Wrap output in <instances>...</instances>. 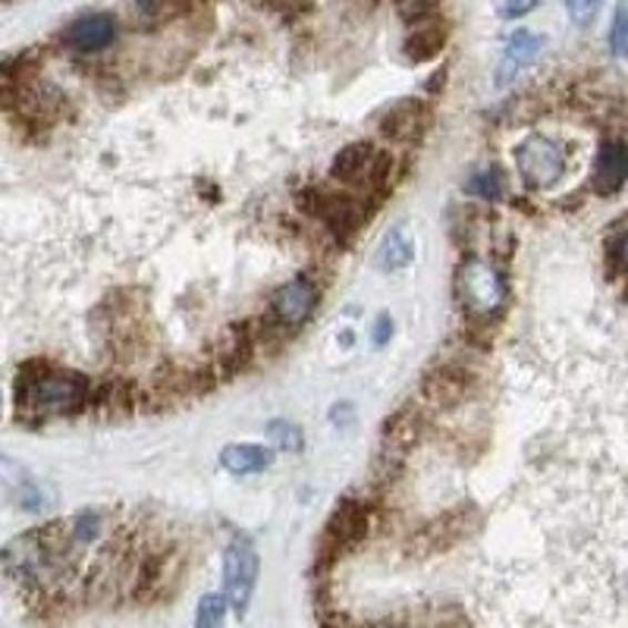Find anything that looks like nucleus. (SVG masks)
<instances>
[{"mask_svg":"<svg viewBox=\"0 0 628 628\" xmlns=\"http://www.w3.org/2000/svg\"><path fill=\"white\" fill-rule=\"evenodd\" d=\"M0 503H19V506H38L36 484H29L26 472L10 459H0Z\"/></svg>","mask_w":628,"mask_h":628,"instance_id":"14","label":"nucleus"},{"mask_svg":"<svg viewBox=\"0 0 628 628\" xmlns=\"http://www.w3.org/2000/svg\"><path fill=\"white\" fill-rule=\"evenodd\" d=\"M628 180V149L622 142H604L594 166V185L597 192H619Z\"/></svg>","mask_w":628,"mask_h":628,"instance_id":"11","label":"nucleus"},{"mask_svg":"<svg viewBox=\"0 0 628 628\" xmlns=\"http://www.w3.org/2000/svg\"><path fill=\"white\" fill-rule=\"evenodd\" d=\"M446 41V29L444 26H437V22H418L406 38V54L408 60H415V63H422V60H431V57L437 54L440 48H444Z\"/></svg>","mask_w":628,"mask_h":628,"instance_id":"16","label":"nucleus"},{"mask_svg":"<svg viewBox=\"0 0 628 628\" xmlns=\"http://www.w3.org/2000/svg\"><path fill=\"white\" fill-rule=\"evenodd\" d=\"M314 302H317V290L308 280L298 277L293 283H286V286H280L271 308H274V317L283 327H298L302 321H308Z\"/></svg>","mask_w":628,"mask_h":628,"instance_id":"7","label":"nucleus"},{"mask_svg":"<svg viewBox=\"0 0 628 628\" xmlns=\"http://www.w3.org/2000/svg\"><path fill=\"white\" fill-rule=\"evenodd\" d=\"M619 261L628 267V233L619 240Z\"/></svg>","mask_w":628,"mask_h":628,"instance_id":"25","label":"nucleus"},{"mask_svg":"<svg viewBox=\"0 0 628 628\" xmlns=\"http://www.w3.org/2000/svg\"><path fill=\"white\" fill-rule=\"evenodd\" d=\"M117 36V26L111 17L104 13H94V17L79 19L75 26H70L67 32V44L79 51V54H94V51H104Z\"/></svg>","mask_w":628,"mask_h":628,"instance_id":"10","label":"nucleus"},{"mask_svg":"<svg viewBox=\"0 0 628 628\" xmlns=\"http://www.w3.org/2000/svg\"><path fill=\"white\" fill-rule=\"evenodd\" d=\"M427 120H431V113L422 101H399V104H393L387 113H384V120H381V132L393 139V142H412V139H418L422 132L427 130Z\"/></svg>","mask_w":628,"mask_h":628,"instance_id":"9","label":"nucleus"},{"mask_svg":"<svg viewBox=\"0 0 628 628\" xmlns=\"http://www.w3.org/2000/svg\"><path fill=\"white\" fill-rule=\"evenodd\" d=\"M540 48H544V38L540 36H531V32H516V36L506 41V60H503V67H499V82H506V79H513L516 70L521 67H528V63H535V57L540 54Z\"/></svg>","mask_w":628,"mask_h":628,"instance_id":"15","label":"nucleus"},{"mask_svg":"<svg viewBox=\"0 0 628 628\" xmlns=\"http://www.w3.org/2000/svg\"><path fill=\"white\" fill-rule=\"evenodd\" d=\"M516 166L531 189H550L566 173V149L547 135H528L516 149Z\"/></svg>","mask_w":628,"mask_h":628,"instance_id":"4","label":"nucleus"},{"mask_svg":"<svg viewBox=\"0 0 628 628\" xmlns=\"http://www.w3.org/2000/svg\"><path fill=\"white\" fill-rule=\"evenodd\" d=\"M600 7H604V0H566V10H569V17H573L575 26H591L597 13H600Z\"/></svg>","mask_w":628,"mask_h":628,"instance_id":"20","label":"nucleus"},{"mask_svg":"<svg viewBox=\"0 0 628 628\" xmlns=\"http://www.w3.org/2000/svg\"><path fill=\"white\" fill-rule=\"evenodd\" d=\"M226 597L223 594H204L195 612V628H226Z\"/></svg>","mask_w":628,"mask_h":628,"instance_id":"17","label":"nucleus"},{"mask_svg":"<svg viewBox=\"0 0 628 628\" xmlns=\"http://www.w3.org/2000/svg\"><path fill=\"white\" fill-rule=\"evenodd\" d=\"M472 192H478V195H484V199H497L499 195V173L497 170H487V173H480V176H475V183L468 185Z\"/></svg>","mask_w":628,"mask_h":628,"instance_id":"21","label":"nucleus"},{"mask_svg":"<svg viewBox=\"0 0 628 628\" xmlns=\"http://www.w3.org/2000/svg\"><path fill=\"white\" fill-rule=\"evenodd\" d=\"M331 176L336 183L355 185V189H381L389 176V154L377 151L368 142L346 145L333 158Z\"/></svg>","mask_w":628,"mask_h":628,"instance_id":"3","label":"nucleus"},{"mask_svg":"<svg viewBox=\"0 0 628 628\" xmlns=\"http://www.w3.org/2000/svg\"><path fill=\"white\" fill-rule=\"evenodd\" d=\"M350 418H352V406H350V403H340V406H336V408H333V412H331V422H333V425H346Z\"/></svg>","mask_w":628,"mask_h":628,"instance_id":"24","label":"nucleus"},{"mask_svg":"<svg viewBox=\"0 0 628 628\" xmlns=\"http://www.w3.org/2000/svg\"><path fill=\"white\" fill-rule=\"evenodd\" d=\"M535 7H537V0H506V3H503V17L518 19V17H525V13H531Z\"/></svg>","mask_w":628,"mask_h":628,"instance_id":"23","label":"nucleus"},{"mask_svg":"<svg viewBox=\"0 0 628 628\" xmlns=\"http://www.w3.org/2000/svg\"><path fill=\"white\" fill-rule=\"evenodd\" d=\"M389 336H393V317H389V314H377L374 333H371V343H374V346H384Z\"/></svg>","mask_w":628,"mask_h":628,"instance_id":"22","label":"nucleus"},{"mask_svg":"<svg viewBox=\"0 0 628 628\" xmlns=\"http://www.w3.org/2000/svg\"><path fill=\"white\" fill-rule=\"evenodd\" d=\"M85 396H89L85 377L70 374V371H41L22 387V406L41 412V415H57V412L82 408Z\"/></svg>","mask_w":628,"mask_h":628,"instance_id":"1","label":"nucleus"},{"mask_svg":"<svg viewBox=\"0 0 628 628\" xmlns=\"http://www.w3.org/2000/svg\"><path fill=\"white\" fill-rule=\"evenodd\" d=\"M475 381L472 374L459 365H440L434 374H427L425 381V396L434 403V406H459L465 396L472 393Z\"/></svg>","mask_w":628,"mask_h":628,"instance_id":"8","label":"nucleus"},{"mask_svg":"<svg viewBox=\"0 0 628 628\" xmlns=\"http://www.w3.org/2000/svg\"><path fill=\"white\" fill-rule=\"evenodd\" d=\"M610 51L616 57H628V0L616 3L610 29Z\"/></svg>","mask_w":628,"mask_h":628,"instance_id":"19","label":"nucleus"},{"mask_svg":"<svg viewBox=\"0 0 628 628\" xmlns=\"http://www.w3.org/2000/svg\"><path fill=\"white\" fill-rule=\"evenodd\" d=\"M459 296L463 302L468 305V312H478V314H490L503 308V302H506V286H503V280L497 277V271L494 267H487L484 261H465L463 267H459Z\"/></svg>","mask_w":628,"mask_h":628,"instance_id":"5","label":"nucleus"},{"mask_svg":"<svg viewBox=\"0 0 628 628\" xmlns=\"http://www.w3.org/2000/svg\"><path fill=\"white\" fill-rule=\"evenodd\" d=\"M365 535H368V509H365L358 499H343V503L333 509V516L327 518L324 544L333 547V554H340V550L355 547Z\"/></svg>","mask_w":628,"mask_h":628,"instance_id":"6","label":"nucleus"},{"mask_svg":"<svg viewBox=\"0 0 628 628\" xmlns=\"http://www.w3.org/2000/svg\"><path fill=\"white\" fill-rule=\"evenodd\" d=\"M267 440L283 449V453H298L302 449V431L296 425H290V422H271L267 425Z\"/></svg>","mask_w":628,"mask_h":628,"instance_id":"18","label":"nucleus"},{"mask_svg":"<svg viewBox=\"0 0 628 628\" xmlns=\"http://www.w3.org/2000/svg\"><path fill=\"white\" fill-rule=\"evenodd\" d=\"M259 554L245 537H236L223 550V597L240 616L252 604V594H255V585H259Z\"/></svg>","mask_w":628,"mask_h":628,"instance_id":"2","label":"nucleus"},{"mask_svg":"<svg viewBox=\"0 0 628 628\" xmlns=\"http://www.w3.org/2000/svg\"><path fill=\"white\" fill-rule=\"evenodd\" d=\"M415 255V240L406 226H393L384 242L377 245V271L393 274V271H403L408 261Z\"/></svg>","mask_w":628,"mask_h":628,"instance_id":"12","label":"nucleus"},{"mask_svg":"<svg viewBox=\"0 0 628 628\" xmlns=\"http://www.w3.org/2000/svg\"><path fill=\"white\" fill-rule=\"evenodd\" d=\"M221 465L230 475H255L271 465V449L259 444H233L223 446Z\"/></svg>","mask_w":628,"mask_h":628,"instance_id":"13","label":"nucleus"}]
</instances>
